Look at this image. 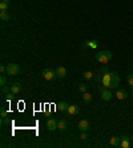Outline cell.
Returning a JSON list of instances; mask_svg holds the SVG:
<instances>
[{
    "instance_id": "obj_4",
    "label": "cell",
    "mask_w": 133,
    "mask_h": 148,
    "mask_svg": "<svg viewBox=\"0 0 133 148\" xmlns=\"http://www.w3.org/2000/svg\"><path fill=\"white\" fill-rule=\"evenodd\" d=\"M20 72V67L16 63H8L7 64V75L10 76H16Z\"/></svg>"
},
{
    "instance_id": "obj_14",
    "label": "cell",
    "mask_w": 133,
    "mask_h": 148,
    "mask_svg": "<svg viewBox=\"0 0 133 148\" xmlns=\"http://www.w3.org/2000/svg\"><path fill=\"white\" fill-rule=\"evenodd\" d=\"M97 45H99V43L96 40H87L83 43V47H89V48H97Z\"/></svg>"
},
{
    "instance_id": "obj_21",
    "label": "cell",
    "mask_w": 133,
    "mask_h": 148,
    "mask_svg": "<svg viewBox=\"0 0 133 148\" xmlns=\"http://www.w3.org/2000/svg\"><path fill=\"white\" fill-rule=\"evenodd\" d=\"M83 77H84L85 80H91L93 77V72L92 71H85V72L83 73Z\"/></svg>"
},
{
    "instance_id": "obj_20",
    "label": "cell",
    "mask_w": 133,
    "mask_h": 148,
    "mask_svg": "<svg viewBox=\"0 0 133 148\" xmlns=\"http://www.w3.org/2000/svg\"><path fill=\"white\" fill-rule=\"evenodd\" d=\"M0 19H1V21H8L11 19V16L7 11H0Z\"/></svg>"
},
{
    "instance_id": "obj_24",
    "label": "cell",
    "mask_w": 133,
    "mask_h": 148,
    "mask_svg": "<svg viewBox=\"0 0 133 148\" xmlns=\"http://www.w3.org/2000/svg\"><path fill=\"white\" fill-rule=\"evenodd\" d=\"M87 90H88V87H87L85 84H80V86H78V91H80L81 93L87 92Z\"/></svg>"
},
{
    "instance_id": "obj_7",
    "label": "cell",
    "mask_w": 133,
    "mask_h": 148,
    "mask_svg": "<svg viewBox=\"0 0 133 148\" xmlns=\"http://www.w3.org/2000/svg\"><path fill=\"white\" fill-rule=\"evenodd\" d=\"M130 145H132V143H130V138H129V136L124 135V136H121V138H120V147H121V148H130Z\"/></svg>"
},
{
    "instance_id": "obj_25",
    "label": "cell",
    "mask_w": 133,
    "mask_h": 148,
    "mask_svg": "<svg viewBox=\"0 0 133 148\" xmlns=\"http://www.w3.org/2000/svg\"><path fill=\"white\" fill-rule=\"evenodd\" d=\"M80 139H81V140H88V134H87V131H81Z\"/></svg>"
},
{
    "instance_id": "obj_12",
    "label": "cell",
    "mask_w": 133,
    "mask_h": 148,
    "mask_svg": "<svg viewBox=\"0 0 133 148\" xmlns=\"http://www.w3.org/2000/svg\"><path fill=\"white\" fill-rule=\"evenodd\" d=\"M115 96H116L119 100H125L126 97H128V92H126L125 90H121V88H119V90L116 91V93H115Z\"/></svg>"
},
{
    "instance_id": "obj_3",
    "label": "cell",
    "mask_w": 133,
    "mask_h": 148,
    "mask_svg": "<svg viewBox=\"0 0 133 148\" xmlns=\"http://www.w3.org/2000/svg\"><path fill=\"white\" fill-rule=\"evenodd\" d=\"M41 76L44 77L47 82H52V80H55L57 77L56 75V69H52V68H45L41 71Z\"/></svg>"
},
{
    "instance_id": "obj_27",
    "label": "cell",
    "mask_w": 133,
    "mask_h": 148,
    "mask_svg": "<svg viewBox=\"0 0 133 148\" xmlns=\"http://www.w3.org/2000/svg\"><path fill=\"white\" fill-rule=\"evenodd\" d=\"M0 72L1 73L7 72V66H3V64H1V66H0Z\"/></svg>"
},
{
    "instance_id": "obj_23",
    "label": "cell",
    "mask_w": 133,
    "mask_h": 148,
    "mask_svg": "<svg viewBox=\"0 0 133 148\" xmlns=\"http://www.w3.org/2000/svg\"><path fill=\"white\" fill-rule=\"evenodd\" d=\"M5 84H7V77H5V75H1L0 76V86L4 87Z\"/></svg>"
},
{
    "instance_id": "obj_22",
    "label": "cell",
    "mask_w": 133,
    "mask_h": 148,
    "mask_svg": "<svg viewBox=\"0 0 133 148\" xmlns=\"http://www.w3.org/2000/svg\"><path fill=\"white\" fill-rule=\"evenodd\" d=\"M126 83H128L130 87H133V73H129V75L126 76Z\"/></svg>"
},
{
    "instance_id": "obj_9",
    "label": "cell",
    "mask_w": 133,
    "mask_h": 148,
    "mask_svg": "<svg viewBox=\"0 0 133 148\" xmlns=\"http://www.w3.org/2000/svg\"><path fill=\"white\" fill-rule=\"evenodd\" d=\"M78 112H80V107H78V106H75V104H71L68 107V110H67V114L71 115V116L78 115Z\"/></svg>"
},
{
    "instance_id": "obj_13",
    "label": "cell",
    "mask_w": 133,
    "mask_h": 148,
    "mask_svg": "<svg viewBox=\"0 0 133 148\" xmlns=\"http://www.w3.org/2000/svg\"><path fill=\"white\" fill-rule=\"evenodd\" d=\"M68 107H69V104L67 103V101H60V103L56 104V110H57L59 112H67Z\"/></svg>"
},
{
    "instance_id": "obj_1",
    "label": "cell",
    "mask_w": 133,
    "mask_h": 148,
    "mask_svg": "<svg viewBox=\"0 0 133 148\" xmlns=\"http://www.w3.org/2000/svg\"><path fill=\"white\" fill-rule=\"evenodd\" d=\"M102 76H101V83L105 88H109V90H115L117 88L120 84V76L117 72H110L108 67H104L101 69Z\"/></svg>"
},
{
    "instance_id": "obj_10",
    "label": "cell",
    "mask_w": 133,
    "mask_h": 148,
    "mask_svg": "<svg viewBox=\"0 0 133 148\" xmlns=\"http://www.w3.org/2000/svg\"><path fill=\"white\" fill-rule=\"evenodd\" d=\"M56 75H57L59 79H65V77H67V68L63 66L57 67V68H56Z\"/></svg>"
},
{
    "instance_id": "obj_15",
    "label": "cell",
    "mask_w": 133,
    "mask_h": 148,
    "mask_svg": "<svg viewBox=\"0 0 133 148\" xmlns=\"http://www.w3.org/2000/svg\"><path fill=\"white\" fill-rule=\"evenodd\" d=\"M0 114H1V124H8V114L4 107L0 108Z\"/></svg>"
},
{
    "instance_id": "obj_17",
    "label": "cell",
    "mask_w": 133,
    "mask_h": 148,
    "mask_svg": "<svg viewBox=\"0 0 133 148\" xmlns=\"http://www.w3.org/2000/svg\"><path fill=\"white\" fill-rule=\"evenodd\" d=\"M92 99H93V96L89 92H84V93H83V101H84L85 104H89L91 101H92Z\"/></svg>"
},
{
    "instance_id": "obj_5",
    "label": "cell",
    "mask_w": 133,
    "mask_h": 148,
    "mask_svg": "<svg viewBox=\"0 0 133 148\" xmlns=\"http://www.w3.org/2000/svg\"><path fill=\"white\" fill-rule=\"evenodd\" d=\"M100 93H101V99L104 100V101H109V100L112 99V96H113L112 90L105 88V87H104V90H100Z\"/></svg>"
},
{
    "instance_id": "obj_28",
    "label": "cell",
    "mask_w": 133,
    "mask_h": 148,
    "mask_svg": "<svg viewBox=\"0 0 133 148\" xmlns=\"http://www.w3.org/2000/svg\"><path fill=\"white\" fill-rule=\"evenodd\" d=\"M132 96H133V87H132Z\"/></svg>"
},
{
    "instance_id": "obj_26",
    "label": "cell",
    "mask_w": 133,
    "mask_h": 148,
    "mask_svg": "<svg viewBox=\"0 0 133 148\" xmlns=\"http://www.w3.org/2000/svg\"><path fill=\"white\" fill-rule=\"evenodd\" d=\"M14 97H15V93H12L11 91H10V92L5 93V99H7V100H12Z\"/></svg>"
},
{
    "instance_id": "obj_11",
    "label": "cell",
    "mask_w": 133,
    "mask_h": 148,
    "mask_svg": "<svg viewBox=\"0 0 133 148\" xmlns=\"http://www.w3.org/2000/svg\"><path fill=\"white\" fill-rule=\"evenodd\" d=\"M10 91L12 93H15V95H17V93L21 91V84L19 82H15L12 83V86H10Z\"/></svg>"
},
{
    "instance_id": "obj_16",
    "label": "cell",
    "mask_w": 133,
    "mask_h": 148,
    "mask_svg": "<svg viewBox=\"0 0 133 148\" xmlns=\"http://www.w3.org/2000/svg\"><path fill=\"white\" fill-rule=\"evenodd\" d=\"M67 128H68V123H67V120H59V123H57V130L59 131L64 132Z\"/></svg>"
},
{
    "instance_id": "obj_19",
    "label": "cell",
    "mask_w": 133,
    "mask_h": 148,
    "mask_svg": "<svg viewBox=\"0 0 133 148\" xmlns=\"http://www.w3.org/2000/svg\"><path fill=\"white\" fill-rule=\"evenodd\" d=\"M109 145H110V147H120V138H117V136L110 138Z\"/></svg>"
},
{
    "instance_id": "obj_18",
    "label": "cell",
    "mask_w": 133,
    "mask_h": 148,
    "mask_svg": "<svg viewBox=\"0 0 133 148\" xmlns=\"http://www.w3.org/2000/svg\"><path fill=\"white\" fill-rule=\"evenodd\" d=\"M11 4V0H1L0 1V11H7Z\"/></svg>"
},
{
    "instance_id": "obj_8",
    "label": "cell",
    "mask_w": 133,
    "mask_h": 148,
    "mask_svg": "<svg viewBox=\"0 0 133 148\" xmlns=\"http://www.w3.org/2000/svg\"><path fill=\"white\" fill-rule=\"evenodd\" d=\"M89 127H91V124H89V121L87 120V119L80 120L78 121V124H77V128L80 130V131H88Z\"/></svg>"
},
{
    "instance_id": "obj_2",
    "label": "cell",
    "mask_w": 133,
    "mask_h": 148,
    "mask_svg": "<svg viewBox=\"0 0 133 148\" xmlns=\"http://www.w3.org/2000/svg\"><path fill=\"white\" fill-rule=\"evenodd\" d=\"M113 53L110 51H100L95 55V59L101 64H108V63L112 60Z\"/></svg>"
},
{
    "instance_id": "obj_6",
    "label": "cell",
    "mask_w": 133,
    "mask_h": 148,
    "mask_svg": "<svg viewBox=\"0 0 133 148\" xmlns=\"http://www.w3.org/2000/svg\"><path fill=\"white\" fill-rule=\"evenodd\" d=\"M57 123H59L57 119L51 117V119H48L47 120V128L49 130V131H56V130H57Z\"/></svg>"
}]
</instances>
